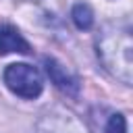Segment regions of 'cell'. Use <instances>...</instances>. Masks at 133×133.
Masks as SVG:
<instances>
[{"mask_svg":"<svg viewBox=\"0 0 133 133\" xmlns=\"http://www.w3.org/2000/svg\"><path fill=\"white\" fill-rule=\"evenodd\" d=\"M96 54L102 66L121 83L133 81V37L127 21H114L102 25L96 35Z\"/></svg>","mask_w":133,"mask_h":133,"instance_id":"cell-1","label":"cell"},{"mask_svg":"<svg viewBox=\"0 0 133 133\" xmlns=\"http://www.w3.org/2000/svg\"><path fill=\"white\" fill-rule=\"evenodd\" d=\"M4 85L23 100H35L44 91V77L42 73L27 62H15L8 64L2 73Z\"/></svg>","mask_w":133,"mask_h":133,"instance_id":"cell-2","label":"cell"},{"mask_svg":"<svg viewBox=\"0 0 133 133\" xmlns=\"http://www.w3.org/2000/svg\"><path fill=\"white\" fill-rule=\"evenodd\" d=\"M44 69H46L50 81H52L60 91H64V94H69V96H77V94H79V79H77L71 71H66V66L60 64L56 58L46 56V58H44Z\"/></svg>","mask_w":133,"mask_h":133,"instance_id":"cell-3","label":"cell"},{"mask_svg":"<svg viewBox=\"0 0 133 133\" xmlns=\"http://www.w3.org/2000/svg\"><path fill=\"white\" fill-rule=\"evenodd\" d=\"M29 54L31 52V46L29 42L21 35V31L12 25H2L0 27V56H6V54Z\"/></svg>","mask_w":133,"mask_h":133,"instance_id":"cell-4","label":"cell"},{"mask_svg":"<svg viewBox=\"0 0 133 133\" xmlns=\"http://www.w3.org/2000/svg\"><path fill=\"white\" fill-rule=\"evenodd\" d=\"M71 19H73V23H75L77 29L87 31V29H91V25H94V10L89 8V4L77 2V4H73V8H71Z\"/></svg>","mask_w":133,"mask_h":133,"instance_id":"cell-5","label":"cell"},{"mask_svg":"<svg viewBox=\"0 0 133 133\" xmlns=\"http://www.w3.org/2000/svg\"><path fill=\"white\" fill-rule=\"evenodd\" d=\"M106 133H127V118H125V114H121V112L112 114L108 118V123H106Z\"/></svg>","mask_w":133,"mask_h":133,"instance_id":"cell-6","label":"cell"},{"mask_svg":"<svg viewBox=\"0 0 133 133\" xmlns=\"http://www.w3.org/2000/svg\"><path fill=\"white\" fill-rule=\"evenodd\" d=\"M29 2H37V0H29Z\"/></svg>","mask_w":133,"mask_h":133,"instance_id":"cell-7","label":"cell"}]
</instances>
